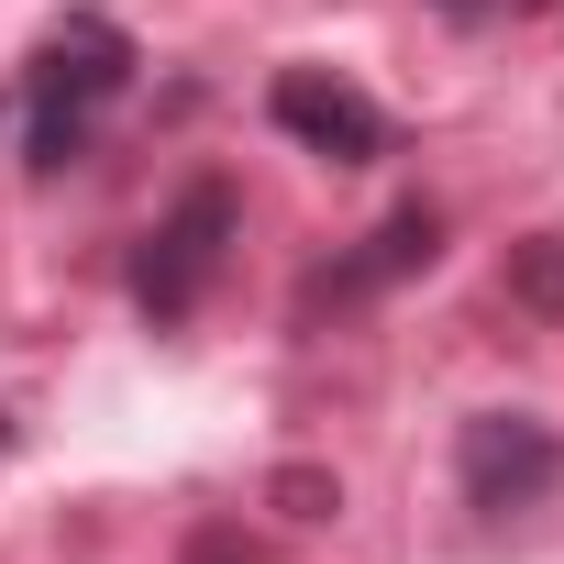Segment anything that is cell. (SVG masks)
<instances>
[{"label": "cell", "mask_w": 564, "mask_h": 564, "mask_svg": "<svg viewBox=\"0 0 564 564\" xmlns=\"http://www.w3.org/2000/svg\"><path fill=\"white\" fill-rule=\"evenodd\" d=\"M432 254H443V221H432V210H388L344 265H322V276H311V300H377L388 276H410V265H432Z\"/></svg>", "instance_id": "5b68a950"}, {"label": "cell", "mask_w": 564, "mask_h": 564, "mask_svg": "<svg viewBox=\"0 0 564 564\" xmlns=\"http://www.w3.org/2000/svg\"><path fill=\"white\" fill-rule=\"evenodd\" d=\"M454 487H465V509L520 520V509H542L564 487V432L531 421V410H476L454 432Z\"/></svg>", "instance_id": "3957f363"}, {"label": "cell", "mask_w": 564, "mask_h": 564, "mask_svg": "<svg viewBox=\"0 0 564 564\" xmlns=\"http://www.w3.org/2000/svg\"><path fill=\"white\" fill-rule=\"evenodd\" d=\"M443 12H487V0H443Z\"/></svg>", "instance_id": "9c48e42d"}, {"label": "cell", "mask_w": 564, "mask_h": 564, "mask_svg": "<svg viewBox=\"0 0 564 564\" xmlns=\"http://www.w3.org/2000/svg\"><path fill=\"white\" fill-rule=\"evenodd\" d=\"M177 564H265V553H254L232 520H210V531H188V553H177Z\"/></svg>", "instance_id": "ba28073f"}, {"label": "cell", "mask_w": 564, "mask_h": 564, "mask_svg": "<svg viewBox=\"0 0 564 564\" xmlns=\"http://www.w3.org/2000/svg\"><path fill=\"white\" fill-rule=\"evenodd\" d=\"M276 509H289V520H322V509H344V487H333L322 465H289V476H276Z\"/></svg>", "instance_id": "52a82bcc"}, {"label": "cell", "mask_w": 564, "mask_h": 564, "mask_svg": "<svg viewBox=\"0 0 564 564\" xmlns=\"http://www.w3.org/2000/svg\"><path fill=\"white\" fill-rule=\"evenodd\" d=\"M509 300L542 311V322H564V232H531V243L509 254Z\"/></svg>", "instance_id": "8992f818"}, {"label": "cell", "mask_w": 564, "mask_h": 564, "mask_svg": "<svg viewBox=\"0 0 564 564\" xmlns=\"http://www.w3.org/2000/svg\"><path fill=\"white\" fill-rule=\"evenodd\" d=\"M133 78V34L100 23V12H67L34 56V166H78L89 155V111L122 100Z\"/></svg>", "instance_id": "6da1fadb"}, {"label": "cell", "mask_w": 564, "mask_h": 564, "mask_svg": "<svg viewBox=\"0 0 564 564\" xmlns=\"http://www.w3.org/2000/svg\"><path fill=\"white\" fill-rule=\"evenodd\" d=\"M265 111H276V133H300L311 155H333V166H366V155H388V111L355 89V78H322V67H289L265 89Z\"/></svg>", "instance_id": "277c9868"}, {"label": "cell", "mask_w": 564, "mask_h": 564, "mask_svg": "<svg viewBox=\"0 0 564 564\" xmlns=\"http://www.w3.org/2000/svg\"><path fill=\"white\" fill-rule=\"evenodd\" d=\"M232 232H243L232 188H221V177H188V188H177V210H166V221L144 232V254H133V300H144L155 322H188V311L210 300V276H221Z\"/></svg>", "instance_id": "7a4b0ae2"}]
</instances>
